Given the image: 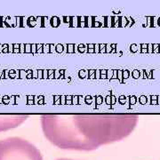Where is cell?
Wrapping results in <instances>:
<instances>
[{
	"label": "cell",
	"mask_w": 160,
	"mask_h": 160,
	"mask_svg": "<svg viewBox=\"0 0 160 160\" xmlns=\"http://www.w3.org/2000/svg\"><path fill=\"white\" fill-rule=\"evenodd\" d=\"M0 160H43L39 151L31 144L9 140L0 142Z\"/></svg>",
	"instance_id": "1"
},
{
	"label": "cell",
	"mask_w": 160,
	"mask_h": 160,
	"mask_svg": "<svg viewBox=\"0 0 160 160\" xmlns=\"http://www.w3.org/2000/svg\"><path fill=\"white\" fill-rule=\"evenodd\" d=\"M59 160H71V159H59Z\"/></svg>",
	"instance_id": "2"
}]
</instances>
